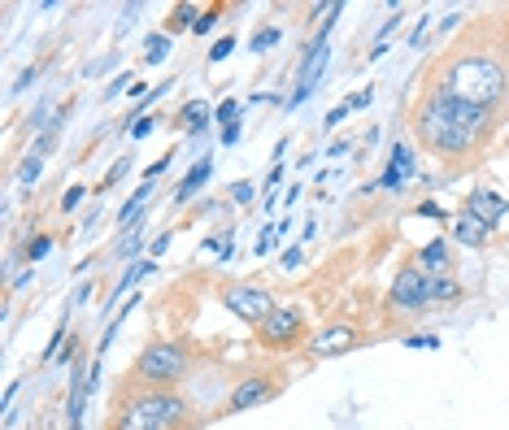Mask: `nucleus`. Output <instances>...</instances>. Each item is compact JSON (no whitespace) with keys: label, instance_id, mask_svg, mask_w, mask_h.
I'll list each match as a JSON object with an SVG mask.
<instances>
[{"label":"nucleus","instance_id":"nucleus-1","mask_svg":"<svg viewBox=\"0 0 509 430\" xmlns=\"http://www.w3.org/2000/svg\"><path fill=\"white\" fill-rule=\"evenodd\" d=\"M488 122H492L488 109L449 96L444 87H435L422 100V109H418V135H422L427 148H435V153H461V148H470V143L488 131Z\"/></svg>","mask_w":509,"mask_h":430},{"label":"nucleus","instance_id":"nucleus-2","mask_svg":"<svg viewBox=\"0 0 509 430\" xmlns=\"http://www.w3.org/2000/svg\"><path fill=\"white\" fill-rule=\"evenodd\" d=\"M444 92L457 96V100H466V104L492 109V104L509 92V79H505L500 61H492V57H483V53H470V57H461V61L449 65Z\"/></svg>","mask_w":509,"mask_h":430},{"label":"nucleus","instance_id":"nucleus-3","mask_svg":"<svg viewBox=\"0 0 509 430\" xmlns=\"http://www.w3.org/2000/svg\"><path fill=\"white\" fill-rule=\"evenodd\" d=\"M183 417H187L183 396H175L170 387H153V391H140L135 400H126L114 430H179Z\"/></svg>","mask_w":509,"mask_h":430},{"label":"nucleus","instance_id":"nucleus-4","mask_svg":"<svg viewBox=\"0 0 509 430\" xmlns=\"http://www.w3.org/2000/svg\"><path fill=\"white\" fill-rule=\"evenodd\" d=\"M135 374H140V382H148V387H170V382H179L187 374V352L179 343H170V339H157V343H148L140 352Z\"/></svg>","mask_w":509,"mask_h":430},{"label":"nucleus","instance_id":"nucleus-5","mask_svg":"<svg viewBox=\"0 0 509 430\" xmlns=\"http://www.w3.org/2000/svg\"><path fill=\"white\" fill-rule=\"evenodd\" d=\"M226 309H231V313H240L244 321H253V326H261V321L275 313L279 304H275V296H270V292H261V287H253V282H235V287H226Z\"/></svg>","mask_w":509,"mask_h":430},{"label":"nucleus","instance_id":"nucleus-6","mask_svg":"<svg viewBox=\"0 0 509 430\" xmlns=\"http://www.w3.org/2000/svg\"><path fill=\"white\" fill-rule=\"evenodd\" d=\"M388 300H392L396 309H422V304H431V300H427V274H422L418 265L400 270V274L392 278V292H388Z\"/></svg>","mask_w":509,"mask_h":430},{"label":"nucleus","instance_id":"nucleus-7","mask_svg":"<svg viewBox=\"0 0 509 430\" xmlns=\"http://www.w3.org/2000/svg\"><path fill=\"white\" fill-rule=\"evenodd\" d=\"M305 326H300V313L296 309H275V313H270L266 321H261V326H257V335H261V343H275V348H283V343H292L296 335H300Z\"/></svg>","mask_w":509,"mask_h":430},{"label":"nucleus","instance_id":"nucleus-8","mask_svg":"<svg viewBox=\"0 0 509 430\" xmlns=\"http://www.w3.org/2000/svg\"><path fill=\"white\" fill-rule=\"evenodd\" d=\"M349 348H357V331L344 326V321H335V326H322V331L310 335V352L314 356H339Z\"/></svg>","mask_w":509,"mask_h":430},{"label":"nucleus","instance_id":"nucleus-9","mask_svg":"<svg viewBox=\"0 0 509 430\" xmlns=\"http://www.w3.org/2000/svg\"><path fill=\"white\" fill-rule=\"evenodd\" d=\"M466 213H470V218H479L483 226H492V222H500L505 213H509V200H500L492 192H470L466 196Z\"/></svg>","mask_w":509,"mask_h":430},{"label":"nucleus","instance_id":"nucleus-10","mask_svg":"<svg viewBox=\"0 0 509 430\" xmlns=\"http://www.w3.org/2000/svg\"><path fill=\"white\" fill-rule=\"evenodd\" d=\"M270 396H275V382H270V378H248V382H240V387L231 391L226 409L240 413V409H253V404H261V400H270Z\"/></svg>","mask_w":509,"mask_h":430},{"label":"nucleus","instance_id":"nucleus-11","mask_svg":"<svg viewBox=\"0 0 509 430\" xmlns=\"http://www.w3.org/2000/svg\"><path fill=\"white\" fill-rule=\"evenodd\" d=\"M410 174H414V153L405 148V143H396V148H392V165H388V174L379 178V187H388V192H392V187H400Z\"/></svg>","mask_w":509,"mask_h":430},{"label":"nucleus","instance_id":"nucleus-12","mask_svg":"<svg viewBox=\"0 0 509 430\" xmlns=\"http://www.w3.org/2000/svg\"><path fill=\"white\" fill-rule=\"evenodd\" d=\"M488 235H492V226H483L479 218H470V213H461V218L453 222V239L466 243V248H483Z\"/></svg>","mask_w":509,"mask_h":430},{"label":"nucleus","instance_id":"nucleus-13","mask_svg":"<svg viewBox=\"0 0 509 430\" xmlns=\"http://www.w3.org/2000/svg\"><path fill=\"white\" fill-rule=\"evenodd\" d=\"M449 261H453V257H449V243H444V239L427 243L422 253H418V270L431 274V278H435V274H449Z\"/></svg>","mask_w":509,"mask_h":430},{"label":"nucleus","instance_id":"nucleus-14","mask_svg":"<svg viewBox=\"0 0 509 430\" xmlns=\"http://www.w3.org/2000/svg\"><path fill=\"white\" fill-rule=\"evenodd\" d=\"M209 174H214V161H209V157H205V161H196V165L187 170V178H183V183H179V192H175V200H179V204H187V200L196 196V187H200V183H205V178H209Z\"/></svg>","mask_w":509,"mask_h":430},{"label":"nucleus","instance_id":"nucleus-15","mask_svg":"<svg viewBox=\"0 0 509 430\" xmlns=\"http://www.w3.org/2000/svg\"><path fill=\"white\" fill-rule=\"evenodd\" d=\"M457 296H461V287L449 274H435V278L427 274V300H457Z\"/></svg>","mask_w":509,"mask_h":430},{"label":"nucleus","instance_id":"nucleus-16","mask_svg":"<svg viewBox=\"0 0 509 430\" xmlns=\"http://www.w3.org/2000/svg\"><path fill=\"white\" fill-rule=\"evenodd\" d=\"M196 18H200L196 5H179L175 13L165 18V35H175V31H183V26H196Z\"/></svg>","mask_w":509,"mask_h":430},{"label":"nucleus","instance_id":"nucleus-17","mask_svg":"<svg viewBox=\"0 0 509 430\" xmlns=\"http://www.w3.org/2000/svg\"><path fill=\"white\" fill-rule=\"evenodd\" d=\"M148 192H153L148 183H144V187H135V196H131V200H126V204L118 209V222H122V226H126V222L135 218V213H140V209H144V200H148Z\"/></svg>","mask_w":509,"mask_h":430},{"label":"nucleus","instance_id":"nucleus-18","mask_svg":"<svg viewBox=\"0 0 509 430\" xmlns=\"http://www.w3.org/2000/svg\"><path fill=\"white\" fill-rule=\"evenodd\" d=\"M144 48H148L144 57H148L153 65H157V61H165V48H170V35H165V31H161V35H153V40H148Z\"/></svg>","mask_w":509,"mask_h":430},{"label":"nucleus","instance_id":"nucleus-19","mask_svg":"<svg viewBox=\"0 0 509 430\" xmlns=\"http://www.w3.org/2000/svg\"><path fill=\"white\" fill-rule=\"evenodd\" d=\"M40 165H44V153H35V148H31V157L22 161V170H18V178H22V183H31V178H35V174H40Z\"/></svg>","mask_w":509,"mask_h":430},{"label":"nucleus","instance_id":"nucleus-20","mask_svg":"<svg viewBox=\"0 0 509 430\" xmlns=\"http://www.w3.org/2000/svg\"><path fill=\"white\" fill-rule=\"evenodd\" d=\"M279 40V31L275 26H261L257 35H253V53H261V48H270V44H275Z\"/></svg>","mask_w":509,"mask_h":430},{"label":"nucleus","instance_id":"nucleus-21","mask_svg":"<svg viewBox=\"0 0 509 430\" xmlns=\"http://www.w3.org/2000/svg\"><path fill=\"white\" fill-rule=\"evenodd\" d=\"M235 114H240V100H235V96H231V100H222V104H218V114H214V118L231 126V122H235Z\"/></svg>","mask_w":509,"mask_h":430},{"label":"nucleus","instance_id":"nucleus-22","mask_svg":"<svg viewBox=\"0 0 509 430\" xmlns=\"http://www.w3.org/2000/svg\"><path fill=\"white\" fill-rule=\"evenodd\" d=\"M214 26H218V9H205V13L196 18V26H192V31H196V35H205V31H214Z\"/></svg>","mask_w":509,"mask_h":430},{"label":"nucleus","instance_id":"nucleus-23","mask_svg":"<svg viewBox=\"0 0 509 430\" xmlns=\"http://www.w3.org/2000/svg\"><path fill=\"white\" fill-rule=\"evenodd\" d=\"M231 48H235V40H218V44L209 48V61H226V57H231Z\"/></svg>","mask_w":509,"mask_h":430},{"label":"nucleus","instance_id":"nucleus-24","mask_svg":"<svg viewBox=\"0 0 509 430\" xmlns=\"http://www.w3.org/2000/svg\"><path fill=\"white\" fill-rule=\"evenodd\" d=\"M153 131V118H131V139H144Z\"/></svg>","mask_w":509,"mask_h":430},{"label":"nucleus","instance_id":"nucleus-25","mask_svg":"<svg viewBox=\"0 0 509 430\" xmlns=\"http://www.w3.org/2000/svg\"><path fill=\"white\" fill-rule=\"evenodd\" d=\"M231 200H235V204H248V200H253V183H235V187H231Z\"/></svg>","mask_w":509,"mask_h":430},{"label":"nucleus","instance_id":"nucleus-26","mask_svg":"<svg viewBox=\"0 0 509 430\" xmlns=\"http://www.w3.org/2000/svg\"><path fill=\"white\" fill-rule=\"evenodd\" d=\"M126 165H131V161H118V165H114V170H109V178H105V183H100V192H109V187H114V183H118V178H122V174H126Z\"/></svg>","mask_w":509,"mask_h":430},{"label":"nucleus","instance_id":"nucleus-27","mask_svg":"<svg viewBox=\"0 0 509 430\" xmlns=\"http://www.w3.org/2000/svg\"><path fill=\"white\" fill-rule=\"evenodd\" d=\"M48 248H53V239H35V243L26 248V257H31V261H40V257L48 253Z\"/></svg>","mask_w":509,"mask_h":430},{"label":"nucleus","instance_id":"nucleus-28","mask_svg":"<svg viewBox=\"0 0 509 430\" xmlns=\"http://www.w3.org/2000/svg\"><path fill=\"white\" fill-rule=\"evenodd\" d=\"M83 200V187H70V192H65V200H61V209H75Z\"/></svg>","mask_w":509,"mask_h":430},{"label":"nucleus","instance_id":"nucleus-29","mask_svg":"<svg viewBox=\"0 0 509 430\" xmlns=\"http://www.w3.org/2000/svg\"><path fill=\"white\" fill-rule=\"evenodd\" d=\"M240 139V122H231V126H222V143H235Z\"/></svg>","mask_w":509,"mask_h":430},{"label":"nucleus","instance_id":"nucleus-30","mask_svg":"<svg viewBox=\"0 0 509 430\" xmlns=\"http://www.w3.org/2000/svg\"><path fill=\"white\" fill-rule=\"evenodd\" d=\"M283 265H288V270L300 265V248H288V253H283Z\"/></svg>","mask_w":509,"mask_h":430},{"label":"nucleus","instance_id":"nucleus-31","mask_svg":"<svg viewBox=\"0 0 509 430\" xmlns=\"http://www.w3.org/2000/svg\"><path fill=\"white\" fill-rule=\"evenodd\" d=\"M505 53H509V44H505Z\"/></svg>","mask_w":509,"mask_h":430}]
</instances>
